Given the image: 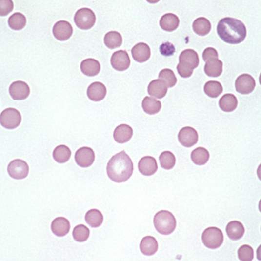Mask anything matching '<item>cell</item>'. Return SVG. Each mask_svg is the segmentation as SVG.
Here are the masks:
<instances>
[{"instance_id": "6da1fadb", "label": "cell", "mask_w": 261, "mask_h": 261, "mask_svg": "<svg viewBox=\"0 0 261 261\" xmlns=\"http://www.w3.org/2000/svg\"><path fill=\"white\" fill-rule=\"evenodd\" d=\"M106 171L110 180L117 183H122L129 180L133 175V161L124 151L120 152L110 159Z\"/></svg>"}, {"instance_id": "7a4b0ae2", "label": "cell", "mask_w": 261, "mask_h": 261, "mask_svg": "<svg viewBox=\"0 0 261 261\" xmlns=\"http://www.w3.org/2000/svg\"><path fill=\"white\" fill-rule=\"evenodd\" d=\"M217 32L219 38L228 44H240L246 37V27L244 23L234 18H223L218 24Z\"/></svg>"}, {"instance_id": "3957f363", "label": "cell", "mask_w": 261, "mask_h": 261, "mask_svg": "<svg viewBox=\"0 0 261 261\" xmlns=\"http://www.w3.org/2000/svg\"><path fill=\"white\" fill-rule=\"evenodd\" d=\"M154 224L159 233L170 235L176 230V219L170 211L161 210L154 216Z\"/></svg>"}, {"instance_id": "277c9868", "label": "cell", "mask_w": 261, "mask_h": 261, "mask_svg": "<svg viewBox=\"0 0 261 261\" xmlns=\"http://www.w3.org/2000/svg\"><path fill=\"white\" fill-rule=\"evenodd\" d=\"M201 241L207 248H219L223 243V232L217 227H209L203 231Z\"/></svg>"}, {"instance_id": "5b68a950", "label": "cell", "mask_w": 261, "mask_h": 261, "mask_svg": "<svg viewBox=\"0 0 261 261\" xmlns=\"http://www.w3.org/2000/svg\"><path fill=\"white\" fill-rule=\"evenodd\" d=\"M74 21L77 27L81 30H89L94 26L96 15L92 10L89 8L79 9L75 14Z\"/></svg>"}, {"instance_id": "8992f818", "label": "cell", "mask_w": 261, "mask_h": 261, "mask_svg": "<svg viewBox=\"0 0 261 261\" xmlns=\"http://www.w3.org/2000/svg\"><path fill=\"white\" fill-rule=\"evenodd\" d=\"M22 117L20 112L14 108H7L0 115V124L4 128L13 130L17 128L21 124Z\"/></svg>"}, {"instance_id": "52a82bcc", "label": "cell", "mask_w": 261, "mask_h": 261, "mask_svg": "<svg viewBox=\"0 0 261 261\" xmlns=\"http://www.w3.org/2000/svg\"><path fill=\"white\" fill-rule=\"evenodd\" d=\"M7 172H8L9 176L13 179L22 180L28 176L29 166L25 161L16 159L9 163Z\"/></svg>"}, {"instance_id": "ba28073f", "label": "cell", "mask_w": 261, "mask_h": 261, "mask_svg": "<svg viewBox=\"0 0 261 261\" xmlns=\"http://www.w3.org/2000/svg\"><path fill=\"white\" fill-rule=\"evenodd\" d=\"M256 86V81L252 76L248 74L240 75L236 79V90L240 94L247 95L252 93Z\"/></svg>"}, {"instance_id": "9c48e42d", "label": "cell", "mask_w": 261, "mask_h": 261, "mask_svg": "<svg viewBox=\"0 0 261 261\" xmlns=\"http://www.w3.org/2000/svg\"><path fill=\"white\" fill-rule=\"evenodd\" d=\"M75 161L79 167H90L95 161L94 151L87 146L81 147L76 152Z\"/></svg>"}, {"instance_id": "30bf717a", "label": "cell", "mask_w": 261, "mask_h": 261, "mask_svg": "<svg viewBox=\"0 0 261 261\" xmlns=\"http://www.w3.org/2000/svg\"><path fill=\"white\" fill-rule=\"evenodd\" d=\"M198 139L199 138L197 130L190 126H186L181 129L178 133V141L181 145L185 147H192L195 146L198 142Z\"/></svg>"}, {"instance_id": "8fae6325", "label": "cell", "mask_w": 261, "mask_h": 261, "mask_svg": "<svg viewBox=\"0 0 261 261\" xmlns=\"http://www.w3.org/2000/svg\"><path fill=\"white\" fill-rule=\"evenodd\" d=\"M9 93L14 100H25L30 95V88L25 81H13L9 88Z\"/></svg>"}, {"instance_id": "7c38bea8", "label": "cell", "mask_w": 261, "mask_h": 261, "mask_svg": "<svg viewBox=\"0 0 261 261\" xmlns=\"http://www.w3.org/2000/svg\"><path fill=\"white\" fill-rule=\"evenodd\" d=\"M53 35L56 40L64 41L69 40L73 35V27L71 24L65 20H60L56 22L53 27Z\"/></svg>"}, {"instance_id": "4fadbf2b", "label": "cell", "mask_w": 261, "mask_h": 261, "mask_svg": "<svg viewBox=\"0 0 261 261\" xmlns=\"http://www.w3.org/2000/svg\"><path fill=\"white\" fill-rule=\"evenodd\" d=\"M111 64L112 68L118 71H124L129 69L131 60L127 52L125 50H119L113 53L111 58Z\"/></svg>"}, {"instance_id": "5bb4252c", "label": "cell", "mask_w": 261, "mask_h": 261, "mask_svg": "<svg viewBox=\"0 0 261 261\" xmlns=\"http://www.w3.org/2000/svg\"><path fill=\"white\" fill-rule=\"evenodd\" d=\"M179 64L192 70L197 69L199 65V56L197 52L193 49L183 50L179 56Z\"/></svg>"}, {"instance_id": "9a60e30c", "label": "cell", "mask_w": 261, "mask_h": 261, "mask_svg": "<svg viewBox=\"0 0 261 261\" xmlns=\"http://www.w3.org/2000/svg\"><path fill=\"white\" fill-rule=\"evenodd\" d=\"M139 171L143 176H151L158 170V165L156 160L152 156H145L139 161Z\"/></svg>"}, {"instance_id": "2e32d148", "label": "cell", "mask_w": 261, "mask_h": 261, "mask_svg": "<svg viewBox=\"0 0 261 261\" xmlns=\"http://www.w3.org/2000/svg\"><path fill=\"white\" fill-rule=\"evenodd\" d=\"M107 94V89L102 82L95 81L91 83L88 90H87V96L88 98L93 102H100L102 101L105 96Z\"/></svg>"}, {"instance_id": "e0dca14e", "label": "cell", "mask_w": 261, "mask_h": 261, "mask_svg": "<svg viewBox=\"0 0 261 261\" xmlns=\"http://www.w3.org/2000/svg\"><path fill=\"white\" fill-rule=\"evenodd\" d=\"M132 56L134 60L142 63L149 60L151 56V49L146 43L141 42L136 44L132 49Z\"/></svg>"}, {"instance_id": "ac0fdd59", "label": "cell", "mask_w": 261, "mask_h": 261, "mask_svg": "<svg viewBox=\"0 0 261 261\" xmlns=\"http://www.w3.org/2000/svg\"><path fill=\"white\" fill-rule=\"evenodd\" d=\"M70 230V223L69 220L62 217L56 218L51 223V231L57 237H64Z\"/></svg>"}, {"instance_id": "d6986e66", "label": "cell", "mask_w": 261, "mask_h": 261, "mask_svg": "<svg viewBox=\"0 0 261 261\" xmlns=\"http://www.w3.org/2000/svg\"><path fill=\"white\" fill-rule=\"evenodd\" d=\"M133 130L128 124H120L117 126L113 133V138L116 142L120 144H124L128 142L133 137Z\"/></svg>"}, {"instance_id": "ffe728a7", "label": "cell", "mask_w": 261, "mask_h": 261, "mask_svg": "<svg viewBox=\"0 0 261 261\" xmlns=\"http://www.w3.org/2000/svg\"><path fill=\"white\" fill-rule=\"evenodd\" d=\"M80 69H81V73L87 77H95L99 75L100 72L101 65L99 63V60L89 58L81 61Z\"/></svg>"}, {"instance_id": "44dd1931", "label": "cell", "mask_w": 261, "mask_h": 261, "mask_svg": "<svg viewBox=\"0 0 261 261\" xmlns=\"http://www.w3.org/2000/svg\"><path fill=\"white\" fill-rule=\"evenodd\" d=\"M159 245L157 240L152 236H146L143 238L140 244V249L141 253L146 256H152L158 251Z\"/></svg>"}, {"instance_id": "7402d4cb", "label": "cell", "mask_w": 261, "mask_h": 261, "mask_svg": "<svg viewBox=\"0 0 261 261\" xmlns=\"http://www.w3.org/2000/svg\"><path fill=\"white\" fill-rule=\"evenodd\" d=\"M204 72L208 77H219L223 72V62L219 58H211L205 61Z\"/></svg>"}, {"instance_id": "603a6c76", "label": "cell", "mask_w": 261, "mask_h": 261, "mask_svg": "<svg viewBox=\"0 0 261 261\" xmlns=\"http://www.w3.org/2000/svg\"><path fill=\"white\" fill-rule=\"evenodd\" d=\"M147 91L148 94L154 99H161L167 95V87L162 81L157 79L150 82Z\"/></svg>"}, {"instance_id": "cb8c5ba5", "label": "cell", "mask_w": 261, "mask_h": 261, "mask_svg": "<svg viewBox=\"0 0 261 261\" xmlns=\"http://www.w3.org/2000/svg\"><path fill=\"white\" fill-rule=\"evenodd\" d=\"M179 24H180L179 18L173 13H167L163 15L160 20V26L163 30L167 31V32H173V31L176 30L179 26Z\"/></svg>"}, {"instance_id": "d4e9b609", "label": "cell", "mask_w": 261, "mask_h": 261, "mask_svg": "<svg viewBox=\"0 0 261 261\" xmlns=\"http://www.w3.org/2000/svg\"><path fill=\"white\" fill-rule=\"evenodd\" d=\"M226 233L231 240H239L244 236V227L239 221H231L227 224Z\"/></svg>"}, {"instance_id": "484cf974", "label": "cell", "mask_w": 261, "mask_h": 261, "mask_svg": "<svg viewBox=\"0 0 261 261\" xmlns=\"http://www.w3.org/2000/svg\"><path fill=\"white\" fill-rule=\"evenodd\" d=\"M220 109L224 112H231L238 107V99L233 94H225L219 100Z\"/></svg>"}, {"instance_id": "4316f807", "label": "cell", "mask_w": 261, "mask_h": 261, "mask_svg": "<svg viewBox=\"0 0 261 261\" xmlns=\"http://www.w3.org/2000/svg\"><path fill=\"white\" fill-rule=\"evenodd\" d=\"M193 30L197 35L205 36L211 30L210 20L204 17L197 18L193 23Z\"/></svg>"}, {"instance_id": "83f0119b", "label": "cell", "mask_w": 261, "mask_h": 261, "mask_svg": "<svg viewBox=\"0 0 261 261\" xmlns=\"http://www.w3.org/2000/svg\"><path fill=\"white\" fill-rule=\"evenodd\" d=\"M142 108L146 114L154 115L161 110V103L152 97H146L142 101Z\"/></svg>"}, {"instance_id": "f1b7e54d", "label": "cell", "mask_w": 261, "mask_h": 261, "mask_svg": "<svg viewBox=\"0 0 261 261\" xmlns=\"http://www.w3.org/2000/svg\"><path fill=\"white\" fill-rule=\"evenodd\" d=\"M191 160L197 166L205 165L210 160V153L204 147H197L191 153Z\"/></svg>"}, {"instance_id": "f546056e", "label": "cell", "mask_w": 261, "mask_h": 261, "mask_svg": "<svg viewBox=\"0 0 261 261\" xmlns=\"http://www.w3.org/2000/svg\"><path fill=\"white\" fill-rule=\"evenodd\" d=\"M85 221L90 227L98 228V227L101 226L103 223V214L100 210L92 209L86 213Z\"/></svg>"}, {"instance_id": "4dcf8cb0", "label": "cell", "mask_w": 261, "mask_h": 261, "mask_svg": "<svg viewBox=\"0 0 261 261\" xmlns=\"http://www.w3.org/2000/svg\"><path fill=\"white\" fill-rule=\"evenodd\" d=\"M103 41L106 47H109L110 49H114L116 47H121L123 43V38L119 32L111 31L105 35Z\"/></svg>"}, {"instance_id": "1f68e13d", "label": "cell", "mask_w": 261, "mask_h": 261, "mask_svg": "<svg viewBox=\"0 0 261 261\" xmlns=\"http://www.w3.org/2000/svg\"><path fill=\"white\" fill-rule=\"evenodd\" d=\"M71 157V151L64 145L56 146L53 152V158L58 163H66Z\"/></svg>"}, {"instance_id": "d6a6232c", "label": "cell", "mask_w": 261, "mask_h": 261, "mask_svg": "<svg viewBox=\"0 0 261 261\" xmlns=\"http://www.w3.org/2000/svg\"><path fill=\"white\" fill-rule=\"evenodd\" d=\"M26 25V16L20 13H16L13 14L8 19V26L13 30H22Z\"/></svg>"}, {"instance_id": "836d02e7", "label": "cell", "mask_w": 261, "mask_h": 261, "mask_svg": "<svg viewBox=\"0 0 261 261\" xmlns=\"http://www.w3.org/2000/svg\"><path fill=\"white\" fill-rule=\"evenodd\" d=\"M203 90H204V92H205V94L208 97L212 98V99H216V98H218L219 96L222 94L223 89V86L219 81H210L206 82Z\"/></svg>"}, {"instance_id": "e575fe53", "label": "cell", "mask_w": 261, "mask_h": 261, "mask_svg": "<svg viewBox=\"0 0 261 261\" xmlns=\"http://www.w3.org/2000/svg\"><path fill=\"white\" fill-rule=\"evenodd\" d=\"M176 159L175 154L169 151L163 152L160 155V163L161 166L166 170H170L176 166Z\"/></svg>"}, {"instance_id": "d590c367", "label": "cell", "mask_w": 261, "mask_h": 261, "mask_svg": "<svg viewBox=\"0 0 261 261\" xmlns=\"http://www.w3.org/2000/svg\"><path fill=\"white\" fill-rule=\"evenodd\" d=\"M159 80L162 81L167 88H173L177 82V78L173 70L169 69H162L159 74Z\"/></svg>"}, {"instance_id": "8d00e7d4", "label": "cell", "mask_w": 261, "mask_h": 261, "mask_svg": "<svg viewBox=\"0 0 261 261\" xmlns=\"http://www.w3.org/2000/svg\"><path fill=\"white\" fill-rule=\"evenodd\" d=\"M89 237H90V230L85 225L79 224L74 228L73 238L77 242L79 243L85 242L89 239Z\"/></svg>"}, {"instance_id": "74e56055", "label": "cell", "mask_w": 261, "mask_h": 261, "mask_svg": "<svg viewBox=\"0 0 261 261\" xmlns=\"http://www.w3.org/2000/svg\"><path fill=\"white\" fill-rule=\"evenodd\" d=\"M253 255L254 252L253 247H251L248 244H244L240 246L238 250V256L241 261H252L253 260Z\"/></svg>"}, {"instance_id": "f35d334b", "label": "cell", "mask_w": 261, "mask_h": 261, "mask_svg": "<svg viewBox=\"0 0 261 261\" xmlns=\"http://www.w3.org/2000/svg\"><path fill=\"white\" fill-rule=\"evenodd\" d=\"M160 52L162 56H170L175 54L176 48L175 46L170 42L163 43L160 47Z\"/></svg>"}, {"instance_id": "ab89813d", "label": "cell", "mask_w": 261, "mask_h": 261, "mask_svg": "<svg viewBox=\"0 0 261 261\" xmlns=\"http://www.w3.org/2000/svg\"><path fill=\"white\" fill-rule=\"evenodd\" d=\"M0 4H1V8H0V12H1V16H5L7 15L10 12H12L13 9V2L10 1V0H1L0 1Z\"/></svg>"}, {"instance_id": "60d3db41", "label": "cell", "mask_w": 261, "mask_h": 261, "mask_svg": "<svg viewBox=\"0 0 261 261\" xmlns=\"http://www.w3.org/2000/svg\"><path fill=\"white\" fill-rule=\"evenodd\" d=\"M211 58H219V53L213 47H208L202 53V59L207 61Z\"/></svg>"}, {"instance_id": "b9f144b4", "label": "cell", "mask_w": 261, "mask_h": 261, "mask_svg": "<svg viewBox=\"0 0 261 261\" xmlns=\"http://www.w3.org/2000/svg\"><path fill=\"white\" fill-rule=\"evenodd\" d=\"M176 69H177V71H178L179 75H180L181 77H182V78H188V77H190L192 76V69H188V68H186V67L182 66V65H177Z\"/></svg>"}]
</instances>
